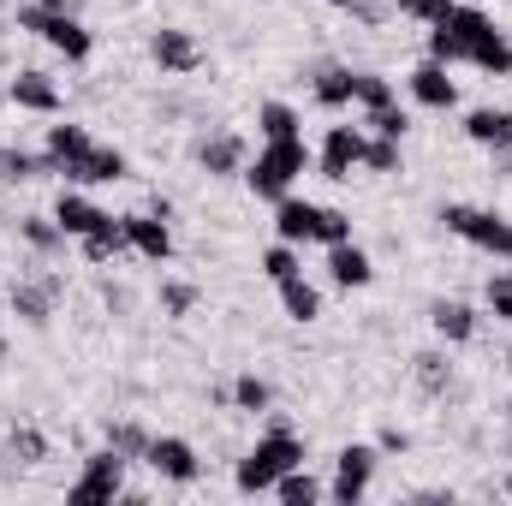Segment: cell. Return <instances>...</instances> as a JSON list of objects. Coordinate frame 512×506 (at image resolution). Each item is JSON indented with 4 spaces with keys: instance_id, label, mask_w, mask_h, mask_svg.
I'll return each mask as SVG.
<instances>
[{
    "instance_id": "7bdbcfd3",
    "label": "cell",
    "mask_w": 512,
    "mask_h": 506,
    "mask_svg": "<svg viewBox=\"0 0 512 506\" xmlns=\"http://www.w3.org/2000/svg\"><path fill=\"white\" fill-rule=\"evenodd\" d=\"M346 12H352L358 24H382V18H387V6H376V0H352Z\"/></svg>"
},
{
    "instance_id": "60d3db41",
    "label": "cell",
    "mask_w": 512,
    "mask_h": 506,
    "mask_svg": "<svg viewBox=\"0 0 512 506\" xmlns=\"http://www.w3.org/2000/svg\"><path fill=\"white\" fill-rule=\"evenodd\" d=\"M483 298H489V310H495V316H501V322H512V274H495V280H489V292H483Z\"/></svg>"
},
{
    "instance_id": "ab89813d",
    "label": "cell",
    "mask_w": 512,
    "mask_h": 506,
    "mask_svg": "<svg viewBox=\"0 0 512 506\" xmlns=\"http://www.w3.org/2000/svg\"><path fill=\"white\" fill-rule=\"evenodd\" d=\"M447 6H453V0H393V12H399V18H411V24H441V18H447Z\"/></svg>"
},
{
    "instance_id": "4dcf8cb0",
    "label": "cell",
    "mask_w": 512,
    "mask_h": 506,
    "mask_svg": "<svg viewBox=\"0 0 512 506\" xmlns=\"http://www.w3.org/2000/svg\"><path fill=\"white\" fill-rule=\"evenodd\" d=\"M387 102H399V96H393V84H387L382 72H352V108H358V114L387 108Z\"/></svg>"
},
{
    "instance_id": "7a4b0ae2",
    "label": "cell",
    "mask_w": 512,
    "mask_h": 506,
    "mask_svg": "<svg viewBox=\"0 0 512 506\" xmlns=\"http://www.w3.org/2000/svg\"><path fill=\"white\" fill-rule=\"evenodd\" d=\"M292 465H304V441L292 435V423H286L280 411H268V429L256 435L251 453L233 465V489H239V495H274V483H280Z\"/></svg>"
},
{
    "instance_id": "b9f144b4",
    "label": "cell",
    "mask_w": 512,
    "mask_h": 506,
    "mask_svg": "<svg viewBox=\"0 0 512 506\" xmlns=\"http://www.w3.org/2000/svg\"><path fill=\"white\" fill-rule=\"evenodd\" d=\"M376 447H382V453H405V447H411V435H405L399 423H387L382 435H376Z\"/></svg>"
},
{
    "instance_id": "f35d334b",
    "label": "cell",
    "mask_w": 512,
    "mask_h": 506,
    "mask_svg": "<svg viewBox=\"0 0 512 506\" xmlns=\"http://www.w3.org/2000/svg\"><path fill=\"white\" fill-rule=\"evenodd\" d=\"M316 245H352V215H346V209H322Z\"/></svg>"
},
{
    "instance_id": "681fc988",
    "label": "cell",
    "mask_w": 512,
    "mask_h": 506,
    "mask_svg": "<svg viewBox=\"0 0 512 506\" xmlns=\"http://www.w3.org/2000/svg\"><path fill=\"white\" fill-rule=\"evenodd\" d=\"M507 370H512V346H507Z\"/></svg>"
},
{
    "instance_id": "d4e9b609",
    "label": "cell",
    "mask_w": 512,
    "mask_h": 506,
    "mask_svg": "<svg viewBox=\"0 0 512 506\" xmlns=\"http://www.w3.org/2000/svg\"><path fill=\"white\" fill-rule=\"evenodd\" d=\"M42 173H54V161H48V149L36 155V149H0V179L6 185H30V179H42Z\"/></svg>"
},
{
    "instance_id": "52a82bcc",
    "label": "cell",
    "mask_w": 512,
    "mask_h": 506,
    "mask_svg": "<svg viewBox=\"0 0 512 506\" xmlns=\"http://www.w3.org/2000/svg\"><path fill=\"white\" fill-rule=\"evenodd\" d=\"M376 465H382V447L376 441H346L340 453H334V483H328V495L346 506H358L370 495V483H376Z\"/></svg>"
},
{
    "instance_id": "cb8c5ba5",
    "label": "cell",
    "mask_w": 512,
    "mask_h": 506,
    "mask_svg": "<svg viewBox=\"0 0 512 506\" xmlns=\"http://www.w3.org/2000/svg\"><path fill=\"white\" fill-rule=\"evenodd\" d=\"M78 251H84V262H120V256L131 251V239H126V221L114 215L108 227H96V233H84V239H78Z\"/></svg>"
},
{
    "instance_id": "603a6c76",
    "label": "cell",
    "mask_w": 512,
    "mask_h": 506,
    "mask_svg": "<svg viewBox=\"0 0 512 506\" xmlns=\"http://www.w3.org/2000/svg\"><path fill=\"white\" fill-rule=\"evenodd\" d=\"M274 292H280V310H286V322H304V328H310V322L322 316V292H316V286H310L304 274H292V280H280Z\"/></svg>"
},
{
    "instance_id": "d6a6232c",
    "label": "cell",
    "mask_w": 512,
    "mask_h": 506,
    "mask_svg": "<svg viewBox=\"0 0 512 506\" xmlns=\"http://www.w3.org/2000/svg\"><path fill=\"white\" fill-rule=\"evenodd\" d=\"M102 441L137 465V459H143V447H149V429H143V423H131V417H120V423H108V429H102Z\"/></svg>"
},
{
    "instance_id": "f6af8a7d",
    "label": "cell",
    "mask_w": 512,
    "mask_h": 506,
    "mask_svg": "<svg viewBox=\"0 0 512 506\" xmlns=\"http://www.w3.org/2000/svg\"><path fill=\"white\" fill-rule=\"evenodd\" d=\"M48 6H60V12H78V6H84V0H48Z\"/></svg>"
},
{
    "instance_id": "bcb514c9",
    "label": "cell",
    "mask_w": 512,
    "mask_h": 506,
    "mask_svg": "<svg viewBox=\"0 0 512 506\" xmlns=\"http://www.w3.org/2000/svg\"><path fill=\"white\" fill-rule=\"evenodd\" d=\"M507 453H512V399H507Z\"/></svg>"
},
{
    "instance_id": "8d00e7d4",
    "label": "cell",
    "mask_w": 512,
    "mask_h": 506,
    "mask_svg": "<svg viewBox=\"0 0 512 506\" xmlns=\"http://www.w3.org/2000/svg\"><path fill=\"white\" fill-rule=\"evenodd\" d=\"M191 310H197V286H191V280H161V316L179 322V316H191Z\"/></svg>"
},
{
    "instance_id": "74e56055",
    "label": "cell",
    "mask_w": 512,
    "mask_h": 506,
    "mask_svg": "<svg viewBox=\"0 0 512 506\" xmlns=\"http://www.w3.org/2000/svg\"><path fill=\"white\" fill-rule=\"evenodd\" d=\"M364 167H370V173H399V167H405V161H399V143L364 131Z\"/></svg>"
},
{
    "instance_id": "5b68a950",
    "label": "cell",
    "mask_w": 512,
    "mask_h": 506,
    "mask_svg": "<svg viewBox=\"0 0 512 506\" xmlns=\"http://www.w3.org/2000/svg\"><path fill=\"white\" fill-rule=\"evenodd\" d=\"M441 221H447V233H453V239H465L471 251L512 262V221H507V215H495V209H471V203H447V209H441Z\"/></svg>"
},
{
    "instance_id": "9c48e42d",
    "label": "cell",
    "mask_w": 512,
    "mask_h": 506,
    "mask_svg": "<svg viewBox=\"0 0 512 506\" xmlns=\"http://www.w3.org/2000/svg\"><path fill=\"white\" fill-rule=\"evenodd\" d=\"M149 60H155L167 78H191V72L203 66V42H197L191 30H179V24H167V30L149 36Z\"/></svg>"
},
{
    "instance_id": "f546056e",
    "label": "cell",
    "mask_w": 512,
    "mask_h": 506,
    "mask_svg": "<svg viewBox=\"0 0 512 506\" xmlns=\"http://www.w3.org/2000/svg\"><path fill=\"white\" fill-rule=\"evenodd\" d=\"M268 405H274V387L245 370V376H233V411H245V417H268Z\"/></svg>"
},
{
    "instance_id": "836d02e7",
    "label": "cell",
    "mask_w": 512,
    "mask_h": 506,
    "mask_svg": "<svg viewBox=\"0 0 512 506\" xmlns=\"http://www.w3.org/2000/svg\"><path fill=\"white\" fill-rule=\"evenodd\" d=\"M256 268H262L274 286H280V280H292V274H304V262H298V245H286V239H274V245L262 251V262H256Z\"/></svg>"
},
{
    "instance_id": "83f0119b",
    "label": "cell",
    "mask_w": 512,
    "mask_h": 506,
    "mask_svg": "<svg viewBox=\"0 0 512 506\" xmlns=\"http://www.w3.org/2000/svg\"><path fill=\"white\" fill-rule=\"evenodd\" d=\"M18 239H24L36 256L66 251V233H60V221H54V215H18Z\"/></svg>"
},
{
    "instance_id": "d590c367",
    "label": "cell",
    "mask_w": 512,
    "mask_h": 506,
    "mask_svg": "<svg viewBox=\"0 0 512 506\" xmlns=\"http://www.w3.org/2000/svg\"><path fill=\"white\" fill-rule=\"evenodd\" d=\"M364 131H370V137H393V143H405V131H411V114H405L399 102H387V108H370V114H364Z\"/></svg>"
},
{
    "instance_id": "7dc6e473",
    "label": "cell",
    "mask_w": 512,
    "mask_h": 506,
    "mask_svg": "<svg viewBox=\"0 0 512 506\" xmlns=\"http://www.w3.org/2000/svg\"><path fill=\"white\" fill-rule=\"evenodd\" d=\"M328 6H352V0H328Z\"/></svg>"
},
{
    "instance_id": "8fae6325",
    "label": "cell",
    "mask_w": 512,
    "mask_h": 506,
    "mask_svg": "<svg viewBox=\"0 0 512 506\" xmlns=\"http://www.w3.org/2000/svg\"><path fill=\"white\" fill-rule=\"evenodd\" d=\"M54 298H60V274H18L12 280V316L30 328H48Z\"/></svg>"
},
{
    "instance_id": "9a60e30c",
    "label": "cell",
    "mask_w": 512,
    "mask_h": 506,
    "mask_svg": "<svg viewBox=\"0 0 512 506\" xmlns=\"http://www.w3.org/2000/svg\"><path fill=\"white\" fill-rule=\"evenodd\" d=\"M245 161H251V149H245L239 131H215V137H203V149H197V167H203L209 179H233V173H245Z\"/></svg>"
},
{
    "instance_id": "3957f363",
    "label": "cell",
    "mask_w": 512,
    "mask_h": 506,
    "mask_svg": "<svg viewBox=\"0 0 512 506\" xmlns=\"http://www.w3.org/2000/svg\"><path fill=\"white\" fill-rule=\"evenodd\" d=\"M18 30H24V36H36V42H48V48H54L60 60H72V66H84V60L96 54L90 24H84L78 12L48 6V0H24V6H18Z\"/></svg>"
},
{
    "instance_id": "7c38bea8",
    "label": "cell",
    "mask_w": 512,
    "mask_h": 506,
    "mask_svg": "<svg viewBox=\"0 0 512 506\" xmlns=\"http://www.w3.org/2000/svg\"><path fill=\"white\" fill-rule=\"evenodd\" d=\"M6 96H12V108H24V114H42V120H60V90H54V78H48V72H36V66H24V72H12V84H6Z\"/></svg>"
},
{
    "instance_id": "ffe728a7",
    "label": "cell",
    "mask_w": 512,
    "mask_h": 506,
    "mask_svg": "<svg viewBox=\"0 0 512 506\" xmlns=\"http://www.w3.org/2000/svg\"><path fill=\"white\" fill-rule=\"evenodd\" d=\"M120 221H126V239H131L137 256H149V262H167V256H173V227H167L161 215L143 209V215H120Z\"/></svg>"
},
{
    "instance_id": "5bb4252c",
    "label": "cell",
    "mask_w": 512,
    "mask_h": 506,
    "mask_svg": "<svg viewBox=\"0 0 512 506\" xmlns=\"http://www.w3.org/2000/svg\"><path fill=\"white\" fill-rule=\"evenodd\" d=\"M42 149H48V161H54V173H60V179H72V173H78V167L90 161V149H96V137H90L84 126H72V120H60V126H48V143H42Z\"/></svg>"
},
{
    "instance_id": "f1b7e54d",
    "label": "cell",
    "mask_w": 512,
    "mask_h": 506,
    "mask_svg": "<svg viewBox=\"0 0 512 506\" xmlns=\"http://www.w3.org/2000/svg\"><path fill=\"white\" fill-rule=\"evenodd\" d=\"M316 108H328V114L352 108V66H322L316 72Z\"/></svg>"
},
{
    "instance_id": "4316f807",
    "label": "cell",
    "mask_w": 512,
    "mask_h": 506,
    "mask_svg": "<svg viewBox=\"0 0 512 506\" xmlns=\"http://www.w3.org/2000/svg\"><path fill=\"white\" fill-rule=\"evenodd\" d=\"M256 131H262V143H274V137H304V114H298L292 102H262V108H256Z\"/></svg>"
},
{
    "instance_id": "484cf974",
    "label": "cell",
    "mask_w": 512,
    "mask_h": 506,
    "mask_svg": "<svg viewBox=\"0 0 512 506\" xmlns=\"http://www.w3.org/2000/svg\"><path fill=\"white\" fill-rule=\"evenodd\" d=\"M322 495H328V483H322V477H310L304 465H292V471L274 483V501H280V506H316Z\"/></svg>"
},
{
    "instance_id": "7402d4cb",
    "label": "cell",
    "mask_w": 512,
    "mask_h": 506,
    "mask_svg": "<svg viewBox=\"0 0 512 506\" xmlns=\"http://www.w3.org/2000/svg\"><path fill=\"white\" fill-rule=\"evenodd\" d=\"M131 173V161H126V149H114V143H96L90 149V161L66 179V185H120Z\"/></svg>"
},
{
    "instance_id": "ba28073f",
    "label": "cell",
    "mask_w": 512,
    "mask_h": 506,
    "mask_svg": "<svg viewBox=\"0 0 512 506\" xmlns=\"http://www.w3.org/2000/svg\"><path fill=\"white\" fill-rule=\"evenodd\" d=\"M143 465H149L161 483H173V489H191V483L203 477V453H197L185 435H149Z\"/></svg>"
},
{
    "instance_id": "4fadbf2b",
    "label": "cell",
    "mask_w": 512,
    "mask_h": 506,
    "mask_svg": "<svg viewBox=\"0 0 512 506\" xmlns=\"http://www.w3.org/2000/svg\"><path fill=\"white\" fill-rule=\"evenodd\" d=\"M405 90H411V102H417V108H429V114H447V108H459V84H453V78H447V66H435V60L411 66Z\"/></svg>"
},
{
    "instance_id": "d6986e66",
    "label": "cell",
    "mask_w": 512,
    "mask_h": 506,
    "mask_svg": "<svg viewBox=\"0 0 512 506\" xmlns=\"http://www.w3.org/2000/svg\"><path fill=\"white\" fill-rule=\"evenodd\" d=\"M328 280L340 286V292H358V286H370L376 280V262L370 251L352 239V245H328Z\"/></svg>"
},
{
    "instance_id": "30bf717a",
    "label": "cell",
    "mask_w": 512,
    "mask_h": 506,
    "mask_svg": "<svg viewBox=\"0 0 512 506\" xmlns=\"http://www.w3.org/2000/svg\"><path fill=\"white\" fill-rule=\"evenodd\" d=\"M352 167H364V131L358 126H328L322 149H316V173L322 179H352Z\"/></svg>"
},
{
    "instance_id": "1f68e13d",
    "label": "cell",
    "mask_w": 512,
    "mask_h": 506,
    "mask_svg": "<svg viewBox=\"0 0 512 506\" xmlns=\"http://www.w3.org/2000/svg\"><path fill=\"white\" fill-rule=\"evenodd\" d=\"M6 447H12V459H18V465H42V459H48V435H42L36 423H12Z\"/></svg>"
},
{
    "instance_id": "44dd1931",
    "label": "cell",
    "mask_w": 512,
    "mask_h": 506,
    "mask_svg": "<svg viewBox=\"0 0 512 506\" xmlns=\"http://www.w3.org/2000/svg\"><path fill=\"white\" fill-rule=\"evenodd\" d=\"M465 137L495 149V155H512V108H471L465 114Z\"/></svg>"
},
{
    "instance_id": "2e32d148",
    "label": "cell",
    "mask_w": 512,
    "mask_h": 506,
    "mask_svg": "<svg viewBox=\"0 0 512 506\" xmlns=\"http://www.w3.org/2000/svg\"><path fill=\"white\" fill-rule=\"evenodd\" d=\"M54 221H60V233H66V239H84V233L108 227L114 215H108L102 203H90V197H84L78 185H66V191H60V203H54Z\"/></svg>"
},
{
    "instance_id": "277c9868",
    "label": "cell",
    "mask_w": 512,
    "mask_h": 506,
    "mask_svg": "<svg viewBox=\"0 0 512 506\" xmlns=\"http://www.w3.org/2000/svg\"><path fill=\"white\" fill-rule=\"evenodd\" d=\"M310 167V149H304V137H274V143H262L251 161H245V185H251V197L262 203H280L292 185H298V173Z\"/></svg>"
},
{
    "instance_id": "e575fe53",
    "label": "cell",
    "mask_w": 512,
    "mask_h": 506,
    "mask_svg": "<svg viewBox=\"0 0 512 506\" xmlns=\"http://www.w3.org/2000/svg\"><path fill=\"white\" fill-rule=\"evenodd\" d=\"M411 376H417V387H423V393H447L453 364H447L441 352H417V358H411Z\"/></svg>"
},
{
    "instance_id": "f907efd6",
    "label": "cell",
    "mask_w": 512,
    "mask_h": 506,
    "mask_svg": "<svg viewBox=\"0 0 512 506\" xmlns=\"http://www.w3.org/2000/svg\"><path fill=\"white\" fill-rule=\"evenodd\" d=\"M0 358H6V340H0Z\"/></svg>"
},
{
    "instance_id": "6da1fadb",
    "label": "cell",
    "mask_w": 512,
    "mask_h": 506,
    "mask_svg": "<svg viewBox=\"0 0 512 506\" xmlns=\"http://www.w3.org/2000/svg\"><path fill=\"white\" fill-rule=\"evenodd\" d=\"M435 30H447V36L459 42V60H465V66H477V72H489V78H512L507 30H501L477 0H453V6H447V18H441Z\"/></svg>"
},
{
    "instance_id": "ac0fdd59",
    "label": "cell",
    "mask_w": 512,
    "mask_h": 506,
    "mask_svg": "<svg viewBox=\"0 0 512 506\" xmlns=\"http://www.w3.org/2000/svg\"><path fill=\"white\" fill-rule=\"evenodd\" d=\"M429 328L447 340V346H471L477 340V310L465 298H435L429 304Z\"/></svg>"
},
{
    "instance_id": "e0dca14e",
    "label": "cell",
    "mask_w": 512,
    "mask_h": 506,
    "mask_svg": "<svg viewBox=\"0 0 512 506\" xmlns=\"http://www.w3.org/2000/svg\"><path fill=\"white\" fill-rule=\"evenodd\" d=\"M316 221H322V203H304L292 191L274 203V239L286 245H316Z\"/></svg>"
},
{
    "instance_id": "ee69618b",
    "label": "cell",
    "mask_w": 512,
    "mask_h": 506,
    "mask_svg": "<svg viewBox=\"0 0 512 506\" xmlns=\"http://www.w3.org/2000/svg\"><path fill=\"white\" fill-rule=\"evenodd\" d=\"M102 298H108V310H131V292H126V286H114V280L102 286Z\"/></svg>"
},
{
    "instance_id": "c3c4849f",
    "label": "cell",
    "mask_w": 512,
    "mask_h": 506,
    "mask_svg": "<svg viewBox=\"0 0 512 506\" xmlns=\"http://www.w3.org/2000/svg\"><path fill=\"white\" fill-rule=\"evenodd\" d=\"M507 501H512V477H507Z\"/></svg>"
},
{
    "instance_id": "8992f818",
    "label": "cell",
    "mask_w": 512,
    "mask_h": 506,
    "mask_svg": "<svg viewBox=\"0 0 512 506\" xmlns=\"http://www.w3.org/2000/svg\"><path fill=\"white\" fill-rule=\"evenodd\" d=\"M126 453H114L108 441L84 459V471L72 477V489H66V501L72 506H114L120 495H126Z\"/></svg>"
}]
</instances>
